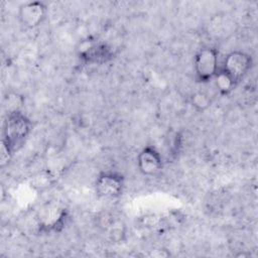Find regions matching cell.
I'll use <instances>...</instances> for the list:
<instances>
[{
	"mask_svg": "<svg viewBox=\"0 0 258 258\" xmlns=\"http://www.w3.org/2000/svg\"><path fill=\"white\" fill-rule=\"evenodd\" d=\"M252 64L253 59L249 53L242 50H234L225 56L221 69L238 84L249 73Z\"/></svg>",
	"mask_w": 258,
	"mask_h": 258,
	"instance_id": "5b68a950",
	"label": "cell"
},
{
	"mask_svg": "<svg viewBox=\"0 0 258 258\" xmlns=\"http://www.w3.org/2000/svg\"><path fill=\"white\" fill-rule=\"evenodd\" d=\"M213 80L215 82V86L217 90L222 96L229 95L237 85L235 81L221 68L219 69V71L217 72Z\"/></svg>",
	"mask_w": 258,
	"mask_h": 258,
	"instance_id": "ba28073f",
	"label": "cell"
},
{
	"mask_svg": "<svg viewBox=\"0 0 258 258\" xmlns=\"http://www.w3.org/2000/svg\"><path fill=\"white\" fill-rule=\"evenodd\" d=\"M137 166L143 175H156L163 167V159L155 147L146 146L138 153Z\"/></svg>",
	"mask_w": 258,
	"mask_h": 258,
	"instance_id": "52a82bcc",
	"label": "cell"
},
{
	"mask_svg": "<svg viewBox=\"0 0 258 258\" xmlns=\"http://www.w3.org/2000/svg\"><path fill=\"white\" fill-rule=\"evenodd\" d=\"M13 155V152L11 149L1 141V154H0V166L4 167L6 166L9 161L11 160V157Z\"/></svg>",
	"mask_w": 258,
	"mask_h": 258,
	"instance_id": "8fae6325",
	"label": "cell"
},
{
	"mask_svg": "<svg viewBox=\"0 0 258 258\" xmlns=\"http://www.w3.org/2000/svg\"><path fill=\"white\" fill-rule=\"evenodd\" d=\"M125 187L123 174L116 171H103L95 181V191L98 197L106 200L119 198Z\"/></svg>",
	"mask_w": 258,
	"mask_h": 258,
	"instance_id": "277c9868",
	"label": "cell"
},
{
	"mask_svg": "<svg viewBox=\"0 0 258 258\" xmlns=\"http://www.w3.org/2000/svg\"><path fill=\"white\" fill-rule=\"evenodd\" d=\"M47 14V6L42 1L25 2L19 6L18 20L26 29H34L42 24Z\"/></svg>",
	"mask_w": 258,
	"mask_h": 258,
	"instance_id": "8992f818",
	"label": "cell"
},
{
	"mask_svg": "<svg viewBox=\"0 0 258 258\" xmlns=\"http://www.w3.org/2000/svg\"><path fill=\"white\" fill-rule=\"evenodd\" d=\"M219 51L213 46L202 47L195 55V79L199 83H208L213 80L219 71Z\"/></svg>",
	"mask_w": 258,
	"mask_h": 258,
	"instance_id": "3957f363",
	"label": "cell"
},
{
	"mask_svg": "<svg viewBox=\"0 0 258 258\" xmlns=\"http://www.w3.org/2000/svg\"><path fill=\"white\" fill-rule=\"evenodd\" d=\"M77 53L83 62L90 64L107 63L115 55L110 45L91 36L80 41L77 46Z\"/></svg>",
	"mask_w": 258,
	"mask_h": 258,
	"instance_id": "7a4b0ae2",
	"label": "cell"
},
{
	"mask_svg": "<svg viewBox=\"0 0 258 258\" xmlns=\"http://www.w3.org/2000/svg\"><path fill=\"white\" fill-rule=\"evenodd\" d=\"M189 101H190V105L197 112L206 111L211 106V103H212L210 96L207 93L202 91L195 92L190 96Z\"/></svg>",
	"mask_w": 258,
	"mask_h": 258,
	"instance_id": "9c48e42d",
	"label": "cell"
},
{
	"mask_svg": "<svg viewBox=\"0 0 258 258\" xmlns=\"http://www.w3.org/2000/svg\"><path fill=\"white\" fill-rule=\"evenodd\" d=\"M108 230V235L113 241H121L122 238L125 236V226L122 224V222L115 221L112 223H109L106 227Z\"/></svg>",
	"mask_w": 258,
	"mask_h": 258,
	"instance_id": "30bf717a",
	"label": "cell"
},
{
	"mask_svg": "<svg viewBox=\"0 0 258 258\" xmlns=\"http://www.w3.org/2000/svg\"><path fill=\"white\" fill-rule=\"evenodd\" d=\"M32 131L31 120L21 111L6 113L2 130V142L14 153L24 143Z\"/></svg>",
	"mask_w": 258,
	"mask_h": 258,
	"instance_id": "6da1fadb",
	"label": "cell"
}]
</instances>
